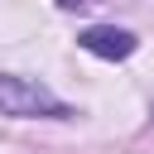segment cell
Masks as SVG:
<instances>
[{"instance_id":"cell-1","label":"cell","mask_w":154,"mask_h":154,"mask_svg":"<svg viewBox=\"0 0 154 154\" xmlns=\"http://www.w3.org/2000/svg\"><path fill=\"white\" fill-rule=\"evenodd\" d=\"M0 111L5 116H72L43 82H29V77H10V72H0Z\"/></svg>"},{"instance_id":"cell-2","label":"cell","mask_w":154,"mask_h":154,"mask_svg":"<svg viewBox=\"0 0 154 154\" xmlns=\"http://www.w3.org/2000/svg\"><path fill=\"white\" fill-rule=\"evenodd\" d=\"M77 43H82L87 53H96V58H111V63H116V58H130L140 38H135L130 29H116V24H91V29H82V34H77Z\"/></svg>"},{"instance_id":"cell-3","label":"cell","mask_w":154,"mask_h":154,"mask_svg":"<svg viewBox=\"0 0 154 154\" xmlns=\"http://www.w3.org/2000/svg\"><path fill=\"white\" fill-rule=\"evenodd\" d=\"M58 5H67V10H72V5H82V0H58Z\"/></svg>"}]
</instances>
